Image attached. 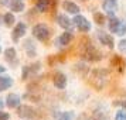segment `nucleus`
I'll return each mask as SVG.
<instances>
[{
    "label": "nucleus",
    "mask_w": 126,
    "mask_h": 120,
    "mask_svg": "<svg viewBox=\"0 0 126 120\" xmlns=\"http://www.w3.org/2000/svg\"><path fill=\"white\" fill-rule=\"evenodd\" d=\"M79 57L88 62H98L103 58V54L96 47L92 45L91 40L88 37H82L79 40Z\"/></svg>",
    "instance_id": "f257e3e1"
},
{
    "label": "nucleus",
    "mask_w": 126,
    "mask_h": 120,
    "mask_svg": "<svg viewBox=\"0 0 126 120\" xmlns=\"http://www.w3.org/2000/svg\"><path fill=\"white\" fill-rule=\"evenodd\" d=\"M89 85L95 89V91H102L106 86V82L109 79V69H102L96 68L89 71Z\"/></svg>",
    "instance_id": "f03ea898"
},
{
    "label": "nucleus",
    "mask_w": 126,
    "mask_h": 120,
    "mask_svg": "<svg viewBox=\"0 0 126 120\" xmlns=\"http://www.w3.org/2000/svg\"><path fill=\"white\" fill-rule=\"evenodd\" d=\"M33 37L40 42H47L51 37V30L48 28V26L44 23H38L33 27Z\"/></svg>",
    "instance_id": "7ed1b4c3"
},
{
    "label": "nucleus",
    "mask_w": 126,
    "mask_h": 120,
    "mask_svg": "<svg viewBox=\"0 0 126 120\" xmlns=\"http://www.w3.org/2000/svg\"><path fill=\"white\" fill-rule=\"evenodd\" d=\"M40 67H41L40 62H35L33 65H26V67H23V69H21V79L27 80L30 78H34L35 75L38 74Z\"/></svg>",
    "instance_id": "20e7f679"
},
{
    "label": "nucleus",
    "mask_w": 126,
    "mask_h": 120,
    "mask_svg": "<svg viewBox=\"0 0 126 120\" xmlns=\"http://www.w3.org/2000/svg\"><path fill=\"white\" fill-rule=\"evenodd\" d=\"M72 23L75 24V27L79 30L81 33H88V31L91 30V23H89L84 16H81V14H75Z\"/></svg>",
    "instance_id": "39448f33"
},
{
    "label": "nucleus",
    "mask_w": 126,
    "mask_h": 120,
    "mask_svg": "<svg viewBox=\"0 0 126 120\" xmlns=\"http://www.w3.org/2000/svg\"><path fill=\"white\" fill-rule=\"evenodd\" d=\"M96 37H98V40L101 41V44H102V45H106L109 50H113L115 40H113V37H112L110 34H108V33H103V31H98Z\"/></svg>",
    "instance_id": "423d86ee"
},
{
    "label": "nucleus",
    "mask_w": 126,
    "mask_h": 120,
    "mask_svg": "<svg viewBox=\"0 0 126 120\" xmlns=\"http://www.w3.org/2000/svg\"><path fill=\"white\" fill-rule=\"evenodd\" d=\"M17 114L23 119H33L35 117V110L29 105H20L17 107Z\"/></svg>",
    "instance_id": "0eeeda50"
},
{
    "label": "nucleus",
    "mask_w": 126,
    "mask_h": 120,
    "mask_svg": "<svg viewBox=\"0 0 126 120\" xmlns=\"http://www.w3.org/2000/svg\"><path fill=\"white\" fill-rule=\"evenodd\" d=\"M26 31H27V26L24 23H17L14 26V28H13V33H12V38L13 41H16L17 42L21 37L26 35Z\"/></svg>",
    "instance_id": "6e6552de"
},
{
    "label": "nucleus",
    "mask_w": 126,
    "mask_h": 120,
    "mask_svg": "<svg viewBox=\"0 0 126 120\" xmlns=\"http://www.w3.org/2000/svg\"><path fill=\"white\" fill-rule=\"evenodd\" d=\"M110 65H112V68L116 69L119 74H123V72H125L126 62H125V59L120 57V55H113L112 59H110Z\"/></svg>",
    "instance_id": "1a4fd4ad"
},
{
    "label": "nucleus",
    "mask_w": 126,
    "mask_h": 120,
    "mask_svg": "<svg viewBox=\"0 0 126 120\" xmlns=\"http://www.w3.org/2000/svg\"><path fill=\"white\" fill-rule=\"evenodd\" d=\"M52 83L57 89H65L67 86V76L63 72H55L52 76Z\"/></svg>",
    "instance_id": "9d476101"
},
{
    "label": "nucleus",
    "mask_w": 126,
    "mask_h": 120,
    "mask_svg": "<svg viewBox=\"0 0 126 120\" xmlns=\"http://www.w3.org/2000/svg\"><path fill=\"white\" fill-rule=\"evenodd\" d=\"M63 9L67 13H69V14H79V10H81L79 6L77 3H74V1H71V0H64Z\"/></svg>",
    "instance_id": "9b49d317"
},
{
    "label": "nucleus",
    "mask_w": 126,
    "mask_h": 120,
    "mask_svg": "<svg viewBox=\"0 0 126 120\" xmlns=\"http://www.w3.org/2000/svg\"><path fill=\"white\" fill-rule=\"evenodd\" d=\"M6 106L9 109H14L20 106V96L17 93H9L6 96Z\"/></svg>",
    "instance_id": "f8f14e48"
},
{
    "label": "nucleus",
    "mask_w": 126,
    "mask_h": 120,
    "mask_svg": "<svg viewBox=\"0 0 126 120\" xmlns=\"http://www.w3.org/2000/svg\"><path fill=\"white\" fill-rule=\"evenodd\" d=\"M102 9L108 13L109 16H115V12L118 10V4L116 0H103L102 3Z\"/></svg>",
    "instance_id": "ddd939ff"
},
{
    "label": "nucleus",
    "mask_w": 126,
    "mask_h": 120,
    "mask_svg": "<svg viewBox=\"0 0 126 120\" xmlns=\"http://www.w3.org/2000/svg\"><path fill=\"white\" fill-rule=\"evenodd\" d=\"M72 40H74V34L71 33V31H65V33H63V34L58 37V44L61 47H67V45H69L71 42H72Z\"/></svg>",
    "instance_id": "4468645a"
},
{
    "label": "nucleus",
    "mask_w": 126,
    "mask_h": 120,
    "mask_svg": "<svg viewBox=\"0 0 126 120\" xmlns=\"http://www.w3.org/2000/svg\"><path fill=\"white\" fill-rule=\"evenodd\" d=\"M57 24L64 30H69L72 27V20H69L68 16H65V14H58L57 16Z\"/></svg>",
    "instance_id": "2eb2a0df"
},
{
    "label": "nucleus",
    "mask_w": 126,
    "mask_h": 120,
    "mask_svg": "<svg viewBox=\"0 0 126 120\" xmlns=\"http://www.w3.org/2000/svg\"><path fill=\"white\" fill-rule=\"evenodd\" d=\"M9 7L13 13H21L24 12L26 9V4H24L23 0H10L9 1Z\"/></svg>",
    "instance_id": "dca6fc26"
},
{
    "label": "nucleus",
    "mask_w": 126,
    "mask_h": 120,
    "mask_svg": "<svg viewBox=\"0 0 126 120\" xmlns=\"http://www.w3.org/2000/svg\"><path fill=\"white\" fill-rule=\"evenodd\" d=\"M13 83H14V82H13V78L7 76V75H0V92L12 88Z\"/></svg>",
    "instance_id": "f3484780"
},
{
    "label": "nucleus",
    "mask_w": 126,
    "mask_h": 120,
    "mask_svg": "<svg viewBox=\"0 0 126 120\" xmlns=\"http://www.w3.org/2000/svg\"><path fill=\"white\" fill-rule=\"evenodd\" d=\"M51 7V0H37L35 1V9L40 13H46Z\"/></svg>",
    "instance_id": "a211bd4d"
},
{
    "label": "nucleus",
    "mask_w": 126,
    "mask_h": 120,
    "mask_svg": "<svg viewBox=\"0 0 126 120\" xmlns=\"http://www.w3.org/2000/svg\"><path fill=\"white\" fill-rule=\"evenodd\" d=\"M120 24V20L118 17H115V16H109V23H108V28L110 33H115L116 34V31H118V27H119Z\"/></svg>",
    "instance_id": "6ab92c4d"
},
{
    "label": "nucleus",
    "mask_w": 126,
    "mask_h": 120,
    "mask_svg": "<svg viewBox=\"0 0 126 120\" xmlns=\"http://www.w3.org/2000/svg\"><path fill=\"white\" fill-rule=\"evenodd\" d=\"M16 57H17V52L13 47H9L6 51H4V59H6L9 64L16 62Z\"/></svg>",
    "instance_id": "aec40b11"
},
{
    "label": "nucleus",
    "mask_w": 126,
    "mask_h": 120,
    "mask_svg": "<svg viewBox=\"0 0 126 120\" xmlns=\"http://www.w3.org/2000/svg\"><path fill=\"white\" fill-rule=\"evenodd\" d=\"M24 50H26L29 57H35V45L31 40H26V42H24Z\"/></svg>",
    "instance_id": "412c9836"
},
{
    "label": "nucleus",
    "mask_w": 126,
    "mask_h": 120,
    "mask_svg": "<svg viewBox=\"0 0 126 120\" xmlns=\"http://www.w3.org/2000/svg\"><path fill=\"white\" fill-rule=\"evenodd\" d=\"M14 23H16V17H14L13 13H6V14L3 16V24H4V26L12 27V26H14Z\"/></svg>",
    "instance_id": "4be33fe9"
},
{
    "label": "nucleus",
    "mask_w": 126,
    "mask_h": 120,
    "mask_svg": "<svg viewBox=\"0 0 126 120\" xmlns=\"http://www.w3.org/2000/svg\"><path fill=\"white\" fill-rule=\"evenodd\" d=\"M94 21H95L98 26H105V24H106V17H105V14H102L101 12H96V13H94Z\"/></svg>",
    "instance_id": "5701e85b"
},
{
    "label": "nucleus",
    "mask_w": 126,
    "mask_h": 120,
    "mask_svg": "<svg viewBox=\"0 0 126 120\" xmlns=\"http://www.w3.org/2000/svg\"><path fill=\"white\" fill-rule=\"evenodd\" d=\"M75 71H77L81 76H86V75L89 74V68L86 67L85 64H78V65H75Z\"/></svg>",
    "instance_id": "b1692460"
},
{
    "label": "nucleus",
    "mask_w": 126,
    "mask_h": 120,
    "mask_svg": "<svg viewBox=\"0 0 126 120\" xmlns=\"http://www.w3.org/2000/svg\"><path fill=\"white\" fill-rule=\"evenodd\" d=\"M89 120H108V117L101 110H94L91 114V117H89Z\"/></svg>",
    "instance_id": "393cba45"
},
{
    "label": "nucleus",
    "mask_w": 126,
    "mask_h": 120,
    "mask_svg": "<svg viewBox=\"0 0 126 120\" xmlns=\"http://www.w3.org/2000/svg\"><path fill=\"white\" fill-rule=\"evenodd\" d=\"M55 120H74V113L72 112H61Z\"/></svg>",
    "instance_id": "a878e982"
},
{
    "label": "nucleus",
    "mask_w": 126,
    "mask_h": 120,
    "mask_svg": "<svg viewBox=\"0 0 126 120\" xmlns=\"http://www.w3.org/2000/svg\"><path fill=\"white\" fill-rule=\"evenodd\" d=\"M126 33V21H122L120 20V24H119V27H118V31H116V34L120 35V37H123Z\"/></svg>",
    "instance_id": "bb28decb"
},
{
    "label": "nucleus",
    "mask_w": 126,
    "mask_h": 120,
    "mask_svg": "<svg viewBox=\"0 0 126 120\" xmlns=\"http://www.w3.org/2000/svg\"><path fill=\"white\" fill-rule=\"evenodd\" d=\"M115 120H126V110L125 109H122L119 112H116L115 114Z\"/></svg>",
    "instance_id": "cd10ccee"
},
{
    "label": "nucleus",
    "mask_w": 126,
    "mask_h": 120,
    "mask_svg": "<svg viewBox=\"0 0 126 120\" xmlns=\"http://www.w3.org/2000/svg\"><path fill=\"white\" fill-rule=\"evenodd\" d=\"M118 48H119L120 52H126V38H122L118 44Z\"/></svg>",
    "instance_id": "c85d7f7f"
},
{
    "label": "nucleus",
    "mask_w": 126,
    "mask_h": 120,
    "mask_svg": "<svg viewBox=\"0 0 126 120\" xmlns=\"http://www.w3.org/2000/svg\"><path fill=\"white\" fill-rule=\"evenodd\" d=\"M9 113H6V112H3L1 109H0V120H9Z\"/></svg>",
    "instance_id": "c756f323"
},
{
    "label": "nucleus",
    "mask_w": 126,
    "mask_h": 120,
    "mask_svg": "<svg viewBox=\"0 0 126 120\" xmlns=\"http://www.w3.org/2000/svg\"><path fill=\"white\" fill-rule=\"evenodd\" d=\"M9 1H10V0H0V4H3V6H9Z\"/></svg>",
    "instance_id": "7c9ffc66"
},
{
    "label": "nucleus",
    "mask_w": 126,
    "mask_h": 120,
    "mask_svg": "<svg viewBox=\"0 0 126 120\" xmlns=\"http://www.w3.org/2000/svg\"><path fill=\"white\" fill-rule=\"evenodd\" d=\"M78 120H89V119H88V117H86L85 114H81L79 117H78Z\"/></svg>",
    "instance_id": "2f4dec72"
},
{
    "label": "nucleus",
    "mask_w": 126,
    "mask_h": 120,
    "mask_svg": "<svg viewBox=\"0 0 126 120\" xmlns=\"http://www.w3.org/2000/svg\"><path fill=\"white\" fill-rule=\"evenodd\" d=\"M4 71H6V68H4L3 65H0V75H1V74H4Z\"/></svg>",
    "instance_id": "473e14b6"
},
{
    "label": "nucleus",
    "mask_w": 126,
    "mask_h": 120,
    "mask_svg": "<svg viewBox=\"0 0 126 120\" xmlns=\"http://www.w3.org/2000/svg\"><path fill=\"white\" fill-rule=\"evenodd\" d=\"M120 105H122V107L126 110V100H122V102H120Z\"/></svg>",
    "instance_id": "72a5a7b5"
},
{
    "label": "nucleus",
    "mask_w": 126,
    "mask_h": 120,
    "mask_svg": "<svg viewBox=\"0 0 126 120\" xmlns=\"http://www.w3.org/2000/svg\"><path fill=\"white\" fill-rule=\"evenodd\" d=\"M1 106H3V102H1V99H0V109H1Z\"/></svg>",
    "instance_id": "f704fd0d"
},
{
    "label": "nucleus",
    "mask_w": 126,
    "mask_h": 120,
    "mask_svg": "<svg viewBox=\"0 0 126 120\" xmlns=\"http://www.w3.org/2000/svg\"><path fill=\"white\" fill-rule=\"evenodd\" d=\"M1 21H3V18H1V17H0V24H1Z\"/></svg>",
    "instance_id": "c9c22d12"
},
{
    "label": "nucleus",
    "mask_w": 126,
    "mask_h": 120,
    "mask_svg": "<svg viewBox=\"0 0 126 120\" xmlns=\"http://www.w3.org/2000/svg\"><path fill=\"white\" fill-rule=\"evenodd\" d=\"M0 54H1V47H0Z\"/></svg>",
    "instance_id": "e433bc0d"
},
{
    "label": "nucleus",
    "mask_w": 126,
    "mask_h": 120,
    "mask_svg": "<svg viewBox=\"0 0 126 120\" xmlns=\"http://www.w3.org/2000/svg\"><path fill=\"white\" fill-rule=\"evenodd\" d=\"M116 1H118V0H116Z\"/></svg>",
    "instance_id": "4c0bfd02"
}]
</instances>
